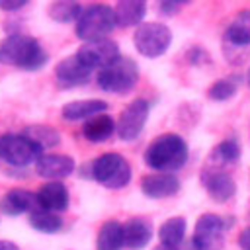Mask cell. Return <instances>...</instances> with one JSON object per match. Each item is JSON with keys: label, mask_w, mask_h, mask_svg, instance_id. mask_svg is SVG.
I'll use <instances>...</instances> for the list:
<instances>
[{"label": "cell", "mask_w": 250, "mask_h": 250, "mask_svg": "<svg viewBox=\"0 0 250 250\" xmlns=\"http://www.w3.org/2000/svg\"><path fill=\"white\" fill-rule=\"evenodd\" d=\"M135 49L148 59H156L164 55L172 43V31L158 21H145L137 27L133 35Z\"/></svg>", "instance_id": "6"}, {"label": "cell", "mask_w": 250, "mask_h": 250, "mask_svg": "<svg viewBox=\"0 0 250 250\" xmlns=\"http://www.w3.org/2000/svg\"><path fill=\"white\" fill-rule=\"evenodd\" d=\"M184 234H186V221L182 217H172L166 223H162L158 229L160 244L174 248V250H178L180 244L184 242Z\"/></svg>", "instance_id": "23"}, {"label": "cell", "mask_w": 250, "mask_h": 250, "mask_svg": "<svg viewBox=\"0 0 250 250\" xmlns=\"http://www.w3.org/2000/svg\"><path fill=\"white\" fill-rule=\"evenodd\" d=\"M35 201L41 209L57 213V211H64L68 207L70 195L64 184L61 182H47L39 188V191L35 193Z\"/></svg>", "instance_id": "11"}, {"label": "cell", "mask_w": 250, "mask_h": 250, "mask_svg": "<svg viewBox=\"0 0 250 250\" xmlns=\"http://www.w3.org/2000/svg\"><path fill=\"white\" fill-rule=\"evenodd\" d=\"M225 37L234 47L250 45V10H242L236 14V18L229 23Z\"/></svg>", "instance_id": "20"}, {"label": "cell", "mask_w": 250, "mask_h": 250, "mask_svg": "<svg viewBox=\"0 0 250 250\" xmlns=\"http://www.w3.org/2000/svg\"><path fill=\"white\" fill-rule=\"evenodd\" d=\"M82 12V6L76 4V2H55L49 6V16L55 20V21H62V23H68L72 20H78Z\"/></svg>", "instance_id": "27"}, {"label": "cell", "mask_w": 250, "mask_h": 250, "mask_svg": "<svg viewBox=\"0 0 250 250\" xmlns=\"http://www.w3.org/2000/svg\"><path fill=\"white\" fill-rule=\"evenodd\" d=\"M137 78H139V70H137L135 61L129 57H121V55L98 72L100 88L105 92H113V94H123L131 90Z\"/></svg>", "instance_id": "4"}, {"label": "cell", "mask_w": 250, "mask_h": 250, "mask_svg": "<svg viewBox=\"0 0 250 250\" xmlns=\"http://www.w3.org/2000/svg\"><path fill=\"white\" fill-rule=\"evenodd\" d=\"M29 225H31L35 230H39V232L53 234V232L61 230L62 221L59 219V215H57V213L45 211V209H41L39 205H35V207L29 211Z\"/></svg>", "instance_id": "25"}, {"label": "cell", "mask_w": 250, "mask_h": 250, "mask_svg": "<svg viewBox=\"0 0 250 250\" xmlns=\"http://www.w3.org/2000/svg\"><path fill=\"white\" fill-rule=\"evenodd\" d=\"M146 12V4L143 0H121L115 8V23L121 27H129V25H141L143 18Z\"/></svg>", "instance_id": "19"}, {"label": "cell", "mask_w": 250, "mask_h": 250, "mask_svg": "<svg viewBox=\"0 0 250 250\" xmlns=\"http://www.w3.org/2000/svg\"><path fill=\"white\" fill-rule=\"evenodd\" d=\"M115 14L113 8L107 4H90L82 8L78 20H76V35L90 43L98 39H105L115 27Z\"/></svg>", "instance_id": "3"}, {"label": "cell", "mask_w": 250, "mask_h": 250, "mask_svg": "<svg viewBox=\"0 0 250 250\" xmlns=\"http://www.w3.org/2000/svg\"><path fill=\"white\" fill-rule=\"evenodd\" d=\"M203 186L215 201H227L236 191L234 180L225 172H205L203 174Z\"/></svg>", "instance_id": "16"}, {"label": "cell", "mask_w": 250, "mask_h": 250, "mask_svg": "<svg viewBox=\"0 0 250 250\" xmlns=\"http://www.w3.org/2000/svg\"><path fill=\"white\" fill-rule=\"evenodd\" d=\"M246 82H248V86H250V68H248V74H246Z\"/></svg>", "instance_id": "34"}, {"label": "cell", "mask_w": 250, "mask_h": 250, "mask_svg": "<svg viewBox=\"0 0 250 250\" xmlns=\"http://www.w3.org/2000/svg\"><path fill=\"white\" fill-rule=\"evenodd\" d=\"M152 238V229L143 219H131L123 225V246L129 250H141Z\"/></svg>", "instance_id": "17"}, {"label": "cell", "mask_w": 250, "mask_h": 250, "mask_svg": "<svg viewBox=\"0 0 250 250\" xmlns=\"http://www.w3.org/2000/svg\"><path fill=\"white\" fill-rule=\"evenodd\" d=\"M107 104L104 100H76L66 105H62V117L68 121H80V119H92L96 115L105 113Z\"/></svg>", "instance_id": "15"}, {"label": "cell", "mask_w": 250, "mask_h": 250, "mask_svg": "<svg viewBox=\"0 0 250 250\" xmlns=\"http://www.w3.org/2000/svg\"><path fill=\"white\" fill-rule=\"evenodd\" d=\"M148 109H150L148 102L145 98H137L121 111L119 121L115 123V131L121 141H133L141 135L148 117Z\"/></svg>", "instance_id": "8"}, {"label": "cell", "mask_w": 250, "mask_h": 250, "mask_svg": "<svg viewBox=\"0 0 250 250\" xmlns=\"http://www.w3.org/2000/svg\"><path fill=\"white\" fill-rule=\"evenodd\" d=\"M227 223L223 217L205 213L197 219L193 230V248L195 250H219L223 246V232Z\"/></svg>", "instance_id": "9"}, {"label": "cell", "mask_w": 250, "mask_h": 250, "mask_svg": "<svg viewBox=\"0 0 250 250\" xmlns=\"http://www.w3.org/2000/svg\"><path fill=\"white\" fill-rule=\"evenodd\" d=\"M0 250H20V246L10 240H0Z\"/></svg>", "instance_id": "32"}, {"label": "cell", "mask_w": 250, "mask_h": 250, "mask_svg": "<svg viewBox=\"0 0 250 250\" xmlns=\"http://www.w3.org/2000/svg\"><path fill=\"white\" fill-rule=\"evenodd\" d=\"M74 55L90 70H94V68L102 70L104 66H107L111 61H115L119 57V47L111 39H98V41L84 43Z\"/></svg>", "instance_id": "10"}, {"label": "cell", "mask_w": 250, "mask_h": 250, "mask_svg": "<svg viewBox=\"0 0 250 250\" xmlns=\"http://www.w3.org/2000/svg\"><path fill=\"white\" fill-rule=\"evenodd\" d=\"M238 156H240V146H238V143H236L234 139H225V141H221V143L213 148V154H211V158H213L215 162H219V164H230V162H234Z\"/></svg>", "instance_id": "28"}, {"label": "cell", "mask_w": 250, "mask_h": 250, "mask_svg": "<svg viewBox=\"0 0 250 250\" xmlns=\"http://www.w3.org/2000/svg\"><path fill=\"white\" fill-rule=\"evenodd\" d=\"M154 250H174V248H168V246H164V244H158Z\"/></svg>", "instance_id": "33"}, {"label": "cell", "mask_w": 250, "mask_h": 250, "mask_svg": "<svg viewBox=\"0 0 250 250\" xmlns=\"http://www.w3.org/2000/svg\"><path fill=\"white\" fill-rule=\"evenodd\" d=\"M115 131V121L107 115V113H102V115H96L92 119H88L84 123V137L92 143H104L105 139H109Z\"/></svg>", "instance_id": "21"}, {"label": "cell", "mask_w": 250, "mask_h": 250, "mask_svg": "<svg viewBox=\"0 0 250 250\" xmlns=\"http://www.w3.org/2000/svg\"><path fill=\"white\" fill-rule=\"evenodd\" d=\"M23 137H27L41 152L43 150H47V148H53V146H57L59 145V141H61V137H59V133L55 131V129H51V127H47V125H29L23 133H21Z\"/></svg>", "instance_id": "24"}, {"label": "cell", "mask_w": 250, "mask_h": 250, "mask_svg": "<svg viewBox=\"0 0 250 250\" xmlns=\"http://www.w3.org/2000/svg\"><path fill=\"white\" fill-rule=\"evenodd\" d=\"M21 6H25L23 0H21V2H4V0H0V8H2V10H18V8H21Z\"/></svg>", "instance_id": "30"}, {"label": "cell", "mask_w": 250, "mask_h": 250, "mask_svg": "<svg viewBox=\"0 0 250 250\" xmlns=\"http://www.w3.org/2000/svg\"><path fill=\"white\" fill-rule=\"evenodd\" d=\"M178 10V4H174V2H162L160 4V12H164V14H174Z\"/></svg>", "instance_id": "31"}, {"label": "cell", "mask_w": 250, "mask_h": 250, "mask_svg": "<svg viewBox=\"0 0 250 250\" xmlns=\"http://www.w3.org/2000/svg\"><path fill=\"white\" fill-rule=\"evenodd\" d=\"M186 160H188V145L176 133L160 135L148 145L145 152V162L152 170L164 174H172L180 170L186 164Z\"/></svg>", "instance_id": "2"}, {"label": "cell", "mask_w": 250, "mask_h": 250, "mask_svg": "<svg viewBox=\"0 0 250 250\" xmlns=\"http://www.w3.org/2000/svg\"><path fill=\"white\" fill-rule=\"evenodd\" d=\"M123 248V225L117 221H105L98 232L96 250H121Z\"/></svg>", "instance_id": "22"}, {"label": "cell", "mask_w": 250, "mask_h": 250, "mask_svg": "<svg viewBox=\"0 0 250 250\" xmlns=\"http://www.w3.org/2000/svg\"><path fill=\"white\" fill-rule=\"evenodd\" d=\"M141 189L145 195H148L152 199H162V197H170V195L178 193L180 180L174 174L154 172L141 180Z\"/></svg>", "instance_id": "12"}, {"label": "cell", "mask_w": 250, "mask_h": 250, "mask_svg": "<svg viewBox=\"0 0 250 250\" xmlns=\"http://www.w3.org/2000/svg\"><path fill=\"white\" fill-rule=\"evenodd\" d=\"M92 176L102 186H105L109 189H119L131 182V166L121 154L105 152L94 160Z\"/></svg>", "instance_id": "5"}, {"label": "cell", "mask_w": 250, "mask_h": 250, "mask_svg": "<svg viewBox=\"0 0 250 250\" xmlns=\"http://www.w3.org/2000/svg\"><path fill=\"white\" fill-rule=\"evenodd\" d=\"M90 68L84 66L76 55H70L66 59H62L57 68H55V74H57V80L61 86L64 88H72V86H80V84H86L90 80Z\"/></svg>", "instance_id": "13"}, {"label": "cell", "mask_w": 250, "mask_h": 250, "mask_svg": "<svg viewBox=\"0 0 250 250\" xmlns=\"http://www.w3.org/2000/svg\"><path fill=\"white\" fill-rule=\"evenodd\" d=\"M242 82V76H227V78H221L217 80L211 88H209V98L211 100H217V102H223V100H229L236 94L238 86Z\"/></svg>", "instance_id": "26"}, {"label": "cell", "mask_w": 250, "mask_h": 250, "mask_svg": "<svg viewBox=\"0 0 250 250\" xmlns=\"http://www.w3.org/2000/svg\"><path fill=\"white\" fill-rule=\"evenodd\" d=\"M238 246L240 250H250V227L242 229V232L238 234Z\"/></svg>", "instance_id": "29"}, {"label": "cell", "mask_w": 250, "mask_h": 250, "mask_svg": "<svg viewBox=\"0 0 250 250\" xmlns=\"http://www.w3.org/2000/svg\"><path fill=\"white\" fill-rule=\"evenodd\" d=\"M43 152L23 135H0V160L10 166H29L37 162Z\"/></svg>", "instance_id": "7"}, {"label": "cell", "mask_w": 250, "mask_h": 250, "mask_svg": "<svg viewBox=\"0 0 250 250\" xmlns=\"http://www.w3.org/2000/svg\"><path fill=\"white\" fill-rule=\"evenodd\" d=\"M35 205H37L35 193L25 191V189H10L0 199V211L6 215H20V213L31 211Z\"/></svg>", "instance_id": "18"}, {"label": "cell", "mask_w": 250, "mask_h": 250, "mask_svg": "<svg viewBox=\"0 0 250 250\" xmlns=\"http://www.w3.org/2000/svg\"><path fill=\"white\" fill-rule=\"evenodd\" d=\"M35 170L39 176L57 182L74 172V160L66 154H43L35 162Z\"/></svg>", "instance_id": "14"}, {"label": "cell", "mask_w": 250, "mask_h": 250, "mask_svg": "<svg viewBox=\"0 0 250 250\" xmlns=\"http://www.w3.org/2000/svg\"><path fill=\"white\" fill-rule=\"evenodd\" d=\"M0 62L25 70H37L47 62V53L35 37L12 33L0 43Z\"/></svg>", "instance_id": "1"}]
</instances>
